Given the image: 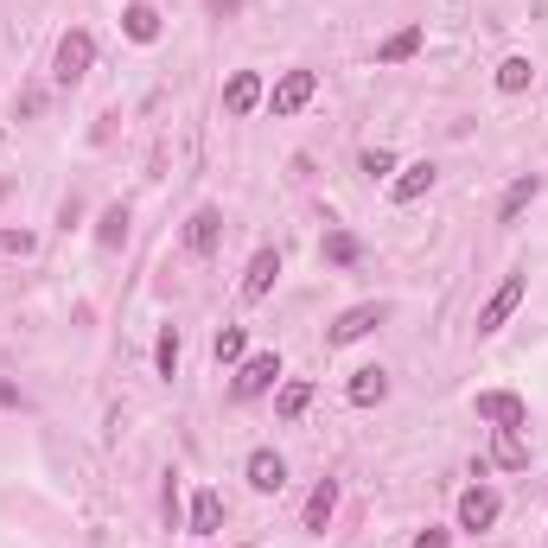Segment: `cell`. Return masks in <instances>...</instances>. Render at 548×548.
I'll list each match as a JSON object with an SVG mask.
<instances>
[{"label":"cell","instance_id":"obj_1","mask_svg":"<svg viewBox=\"0 0 548 548\" xmlns=\"http://www.w3.org/2000/svg\"><path fill=\"white\" fill-rule=\"evenodd\" d=\"M472 408H478V421H491V427H517V434L529 427V402L510 396V389H478Z\"/></svg>","mask_w":548,"mask_h":548},{"label":"cell","instance_id":"obj_2","mask_svg":"<svg viewBox=\"0 0 548 548\" xmlns=\"http://www.w3.org/2000/svg\"><path fill=\"white\" fill-rule=\"evenodd\" d=\"M523 294H529V274H510L498 294L478 306V332H504V325H510V313L523 306Z\"/></svg>","mask_w":548,"mask_h":548},{"label":"cell","instance_id":"obj_3","mask_svg":"<svg viewBox=\"0 0 548 548\" xmlns=\"http://www.w3.org/2000/svg\"><path fill=\"white\" fill-rule=\"evenodd\" d=\"M383 319H389V306H383V300H364V306H351V313H338V319H332L325 345H357V338H364V332H376Z\"/></svg>","mask_w":548,"mask_h":548},{"label":"cell","instance_id":"obj_4","mask_svg":"<svg viewBox=\"0 0 548 548\" xmlns=\"http://www.w3.org/2000/svg\"><path fill=\"white\" fill-rule=\"evenodd\" d=\"M313 96H319V77H313V71H287L281 83H274V96H268L274 122H287V115H300V109H306Z\"/></svg>","mask_w":548,"mask_h":548},{"label":"cell","instance_id":"obj_5","mask_svg":"<svg viewBox=\"0 0 548 548\" xmlns=\"http://www.w3.org/2000/svg\"><path fill=\"white\" fill-rule=\"evenodd\" d=\"M281 383V357L274 351H255V357H243V370H236V396H268V389Z\"/></svg>","mask_w":548,"mask_h":548},{"label":"cell","instance_id":"obj_6","mask_svg":"<svg viewBox=\"0 0 548 548\" xmlns=\"http://www.w3.org/2000/svg\"><path fill=\"white\" fill-rule=\"evenodd\" d=\"M90 64H96V39H90V32H64V39H58V83H77L83 71H90Z\"/></svg>","mask_w":548,"mask_h":548},{"label":"cell","instance_id":"obj_7","mask_svg":"<svg viewBox=\"0 0 548 548\" xmlns=\"http://www.w3.org/2000/svg\"><path fill=\"white\" fill-rule=\"evenodd\" d=\"M491 523H498V491H491V485H472L466 498H459V529H466V536H485Z\"/></svg>","mask_w":548,"mask_h":548},{"label":"cell","instance_id":"obj_8","mask_svg":"<svg viewBox=\"0 0 548 548\" xmlns=\"http://www.w3.org/2000/svg\"><path fill=\"white\" fill-rule=\"evenodd\" d=\"M217 243H224V211H217V204H198L192 224H185V249H192V255H211Z\"/></svg>","mask_w":548,"mask_h":548},{"label":"cell","instance_id":"obj_9","mask_svg":"<svg viewBox=\"0 0 548 548\" xmlns=\"http://www.w3.org/2000/svg\"><path fill=\"white\" fill-rule=\"evenodd\" d=\"M249 485L262 491V498H274V491L287 485V459L274 453V447H255V453H249Z\"/></svg>","mask_w":548,"mask_h":548},{"label":"cell","instance_id":"obj_10","mask_svg":"<svg viewBox=\"0 0 548 548\" xmlns=\"http://www.w3.org/2000/svg\"><path fill=\"white\" fill-rule=\"evenodd\" d=\"M274 281H281V255H274V249H255V262H249V274H243V300H249V306L268 300Z\"/></svg>","mask_w":548,"mask_h":548},{"label":"cell","instance_id":"obj_11","mask_svg":"<svg viewBox=\"0 0 548 548\" xmlns=\"http://www.w3.org/2000/svg\"><path fill=\"white\" fill-rule=\"evenodd\" d=\"M427 192H434V166H427V160L402 166V179L389 185V198H396V204H415V198H427Z\"/></svg>","mask_w":548,"mask_h":548},{"label":"cell","instance_id":"obj_12","mask_svg":"<svg viewBox=\"0 0 548 548\" xmlns=\"http://www.w3.org/2000/svg\"><path fill=\"white\" fill-rule=\"evenodd\" d=\"M536 198H542V179H536V173H523V179L504 192V204H498V224H517V217H523Z\"/></svg>","mask_w":548,"mask_h":548},{"label":"cell","instance_id":"obj_13","mask_svg":"<svg viewBox=\"0 0 548 548\" xmlns=\"http://www.w3.org/2000/svg\"><path fill=\"white\" fill-rule=\"evenodd\" d=\"M345 396H351L357 408H376V402L389 396V370H376V364H364V370L351 376V389H345Z\"/></svg>","mask_w":548,"mask_h":548},{"label":"cell","instance_id":"obj_14","mask_svg":"<svg viewBox=\"0 0 548 548\" xmlns=\"http://www.w3.org/2000/svg\"><path fill=\"white\" fill-rule=\"evenodd\" d=\"M255 102H262V77H255V71H236V77L224 83V109H230V115H249Z\"/></svg>","mask_w":548,"mask_h":548},{"label":"cell","instance_id":"obj_15","mask_svg":"<svg viewBox=\"0 0 548 548\" xmlns=\"http://www.w3.org/2000/svg\"><path fill=\"white\" fill-rule=\"evenodd\" d=\"M491 466H504V472H523L529 466V447H523L517 427H498V440H491Z\"/></svg>","mask_w":548,"mask_h":548},{"label":"cell","instance_id":"obj_16","mask_svg":"<svg viewBox=\"0 0 548 548\" xmlns=\"http://www.w3.org/2000/svg\"><path fill=\"white\" fill-rule=\"evenodd\" d=\"M332 510H338V485H332V478H319V485H313V498H306V529H313V536H325Z\"/></svg>","mask_w":548,"mask_h":548},{"label":"cell","instance_id":"obj_17","mask_svg":"<svg viewBox=\"0 0 548 548\" xmlns=\"http://www.w3.org/2000/svg\"><path fill=\"white\" fill-rule=\"evenodd\" d=\"M224 529V498L217 491H198L192 498V536H217Z\"/></svg>","mask_w":548,"mask_h":548},{"label":"cell","instance_id":"obj_18","mask_svg":"<svg viewBox=\"0 0 548 548\" xmlns=\"http://www.w3.org/2000/svg\"><path fill=\"white\" fill-rule=\"evenodd\" d=\"M122 26H128V39H134V45H153V39H160V13H153L147 0H134V7L122 13Z\"/></svg>","mask_w":548,"mask_h":548},{"label":"cell","instance_id":"obj_19","mask_svg":"<svg viewBox=\"0 0 548 548\" xmlns=\"http://www.w3.org/2000/svg\"><path fill=\"white\" fill-rule=\"evenodd\" d=\"M421 39H427L421 26H402V32H389V39H383V51H376V58H383V64H408V58L421 51Z\"/></svg>","mask_w":548,"mask_h":548},{"label":"cell","instance_id":"obj_20","mask_svg":"<svg viewBox=\"0 0 548 548\" xmlns=\"http://www.w3.org/2000/svg\"><path fill=\"white\" fill-rule=\"evenodd\" d=\"M319 255H325L332 268H351V262H357V236H351V230H325Z\"/></svg>","mask_w":548,"mask_h":548},{"label":"cell","instance_id":"obj_21","mask_svg":"<svg viewBox=\"0 0 548 548\" xmlns=\"http://www.w3.org/2000/svg\"><path fill=\"white\" fill-rule=\"evenodd\" d=\"M529 77H536V64H529V58H504V64H498V90H504V96L529 90Z\"/></svg>","mask_w":548,"mask_h":548},{"label":"cell","instance_id":"obj_22","mask_svg":"<svg viewBox=\"0 0 548 548\" xmlns=\"http://www.w3.org/2000/svg\"><path fill=\"white\" fill-rule=\"evenodd\" d=\"M306 402H313V383H287V389H281V402H274V415H281V421H300V415H306Z\"/></svg>","mask_w":548,"mask_h":548},{"label":"cell","instance_id":"obj_23","mask_svg":"<svg viewBox=\"0 0 548 548\" xmlns=\"http://www.w3.org/2000/svg\"><path fill=\"white\" fill-rule=\"evenodd\" d=\"M122 236H128V211H122V204H109V211H102V224H96V243L115 249Z\"/></svg>","mask_w":548,"mask_h":548},{"label":"cell","instance_id":"obj_24","mask_svg":"<svg viewBox=\"0 0 548 548\" xmlns=\"http://www.w3.org/2000/svg\"><path fill=\"white\" fill-rule=\"evenodd\" d=\"M243 345H249V338H243V325H224V332H217V364H236V357H243Z\"/></svg>","mask_w":548,"mask_h":548},{"label":"cell","instance_id":"obj_25","mask_svg":"<svg viewBox=\"0 0 548 548\" xmlns=\"http://www.w3.org/2000/svg\"><path fill=\"white\" fill-rule=\"evenodd\" d=\"M153 364H160V376H173V370H179V332H173V325H166L160 345H153Z\"/></svg>","mask_w":548,"mask_h":548},{"label":"cell","instance_id":"obj_26","mask_svg":"<svg viewBox=\"0 0 548 548\" xmlns=\"http://www.w3.org/2000/svg\"><path fill=\"white\" fill-rule=\"evenodd\" d=\"M364 173L376 179V173H396V153H389V147H370L364 153Z\"/></svg>","mask_w":548,"mask_h":548},{"label":"cell","instance_id":"obj_27","mask_svg":"<svg viewBox=\"0 0 548 548\" xmlns=\"http://www.w3.org/2000/svg\"><path fill=\"white\" fill-rule=\"evenodd\" d=\"M0 255H32V236L26 230H0Z\"/></svg>","mask_w":548,"mask_h":548},{"label":"cell","instance_id":"obj_28","mask_svg":"<svg viewBox=\"0 0 548 548\" xmlns=\"http://www.w3.org/2000/svg\"><path fill=\"white\" fill-rule=\"evenodd\" d=\"M415 548H453V542H447V529H421Z\"/></svg>","mask_w":548,"mask_h":548},{"label":"cell","instance_id":"obj_29","mask_svg":"<svg viewBox=\"0 0 548 548\" xmlns=\"http://www.w3.org/2000/svg\"><path fill=\"white\" fill-rule=\"evenodd\" d=\"M0 402H7V408H20V389H13L7 376H0Z\"/></svg>","mask_w":548,"mask_h":548}]
</instances>
